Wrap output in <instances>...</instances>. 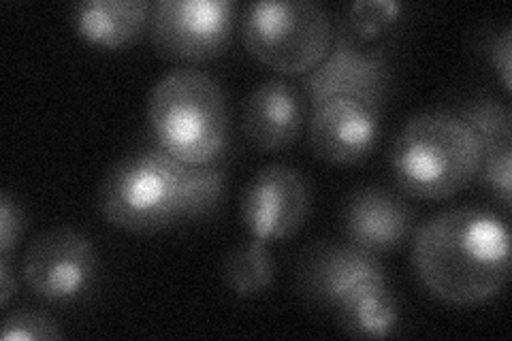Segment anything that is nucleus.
I'll list each match as a JSON object with an SVG mask.
<instances>
[{"label": "nucleus", "mask_w": 512, "mask_h": 341, "mask_svg": "<svg viewBox=\"0 0 512 341\" xmlns=\"http://www.w3.org/2000/svg\"><path fill=\"white\" fill-rule=\"evenodd\" d=\"M227 192L222 162L184 165L167 152L139 150L118 160L101 182L99 205L109 224L131 233H158L212 216Z\"/></svg>", "instance_id": "f257e3e1"}, {"label": "nucleus", "mask_w": 512, "mask_h": 341, "mask_svg": "<svg viewBox=\"0 0 512 341\" xmlns=\"http://www.w3.org/2000/svg\"><path fill=\"white\" fill-rule=\"evenodd\" d=\"M412 263L423 286L444 303L478 305L510 278V231L493 211L448 209L414 235Z\"/></svg>", "instance_id": "f03ea898"}, {"label": "nucleus", "mask_w": 512, "mask_h": 341, "mask_svg": "<svg viewBox=\"0 0 512 341\" xmlns=\"http://www.w3.org/2000/svg\"><path fill=\"white\" fill-rule=\"evenodd\" d=\"M299 278L308 297L329 307L350 335L384 339L395 331L397 301L374 252L355 243H323L306 254Z\"/></svg>", "instance_id": "7ed1b4c3"}, {"label": "nucleus", "mask_w": 512, "mask_h": 341, "mask_svg": "<svg viewBox=\"0 0 512 341\" xmlns=\"http://www.w3.org/2000/svg\"><path fill=\"white\" fill-rule=\"evenodd\" d=\"M148 124L158 148L184 165H212L227 152V96L205 71L178 69L160 77L148 101Z\"/></svg>", "instance_id": "20e7f679"}, {"label": "nucleus", "mask_w": 512, "mask_h": 341, "mask_svg": "<svg viewBox=\"0 0 512 341\" xmlns=\"http://www.w3.org/2000/svg\"><path fill=\"white\" fill-rule=\"evenodd\" d=\"M391 167L399 188L410 197L440 201L455 197L476 180L480 145L457 113H419L399 128Z\"/></svg>", "instance_id": "39448f33"}, {"label": "nucleus", "mask_w": 512, "mask_h": 341, "mask_svg": "<svg viewBox=\"0 0 512 341\" xmlns=\"http://www.w3.org/2000/svg\"><path fill=\"white\" fill-rule=\"evenodd\" d=\"M246 50L280 73H310L333 43L327 11L312 0L252 3L242 15Z\"/></svg>", "instance_id": "423d86ee"}, {"label": "nucleus", "mask_w": 512, "mask_h": 341, "mask_svg": "<svg viewBox=\"0 0 512 341\" xmlns=\"http://www.w3.org/2000/svg\"><path fill=\"white\" fill-rule=\"evenodd\" d=\"M235 26L229 0H160L150 32L158 54L175 62H205L227 50Z\"/></svg>", "instance_id": "0eeeda50"}, {"label": "nucleus", "mask_w": 512, "mask_h": 341, "mask_svg": "<svg viewBox=\"0 0 512 341\" xmlns=\"http://www.w3.org/2000/svg\"><path fill=\"white\" fill-rule=\"evenodd\" d=\"M22 273L37 297L69 305L84 297L96 278L92 241L69 226L43 231L26 248Z\"/></svg>", "instance_id": "6e6552de"}, {"label": "nucleus", "mask_w": 512, "mask_h": 341, "mask_svg": "<svg viewBox=\"0 0 512 341\" xmlns=\"http://www.w3.org/2000/svg\"><path fill=\"white\" fill-rule=\"evenodd\" d=\"M389 77L384 50H363L352 32L340 26L338 32H333L329 54L303 79V90L312 107L333 96H355L382 105L389 90Z\"/></svg>", "instance_id": "1a4fd4ad"}, {"label": "nucleus", "mask_w": 512, "mask_h": 341, "mask_svg": "<svg viewBox=\"0 0 512 341\" xmlns=\"http://www.w3.org/2000/svg\"><path fill=\"white\" fill-rule=\"evenodd\" d=\"M310 214V188L288 165H269L244 190L242 220L254 239L282 241L295 235Z\"/></svg>", "instance_id": "9d476101"}, {"label": "nucleus", "mask_w": 512, "mask_h": 341, "mask_svg": "<svg viewBox=\"0 0 512 341\" xmlns=\"http://www.w3.org/2000/svg\"><path fill=\"white\" fill-rule=\"evenodd\" d=\"M380 135V105L333 96L312 107L310 145L331 165H359L370 156Z\"/></svg>", "instance_id": "9b49d317"}, {"label": "nucleus", "mask_w": 512, "mask_h": 341, "mask_svg": "<svg viewBox=\"0 0 512 341\" xmlns=\"http://www.w3.org/2000/svg\"><path fill=\"white\" fill-rule=\"evenodd\" d=\"M348 241L367 252H391L410 239L414 214L408 203L387 188H361L346 205Z\"/></svg>", "instance_id": "f8f14e48"}, {"label": "nucleus", "mask_w": 512, "mask_h": 341, "mask_svg": "<svg viewBox=\"0 0 512 341\" xmlns=\"http://www.w3.org/2000/svg\"><path fill=\"white\" fill-rule=\"evenodd\" d=\"M303 126V105L284 79H269L256 88L244 107V133L261 152L291 148Z\"/></svg>", "instance_id": "ddd939ff"}, {"label": "nucleus", "mask_w": 512, "mask_h": 341, "mask_svg": "<svg viewBox=\"0 0 512 341\" xmlns=\"http://www.w3.org/2000/svg\"><path fill=\"white\" fill-rule=\"evenodd\" d=\"M150 15L148 0H84L73 9V26L92 47L122 50L143 35Z\"/></svg>", "instance_id": "4468645a"}, {"label": "nucleus", "mask_w": 512, "mask_h": 341, "mask_svg": "<svg viewBox=\"0 0 512 341\" xmlns=\"http://www.w3.org/2000/svg\"><path fill=\"white\" fill-rule=\"evenodd\" d=\"M224 280L239 297H254L274 284L276 265L271 258L267 243L250 239L244 246H237L224 258Z\"/></svg>", "instance_id": "2eb2a0df"}, {"label": "nucleus", "mask_w": 512, "mask_h": 341, "mask_svg": "<svg viewBox=\"0 0 512 341\" xmlns=\"http://www.w3.org/2000/svg\"><path fill=\"white\" fill-rule=\"evenodd\" d=\"M461 118L480 145V162L512 154V111L508 105L485 99L474 103Z\"/></svg>", "instance_id": "dca6fc26"}, {"label": "nucleus", "mask_w": 512, "mask_h": 341, "mask_svg": "<svg viewBox=\"0 0 512 341\" xmlns=\"http://www.w3.org/2000/svg\"><path fill=\"white\" fill-rule=\"evenodd\" d=\"M399 13H402V5L395 0H359L348 11L346 28L355 39L370 41L393 26Z\"/></svg>", "instance_id": "f3484780"}, {"label": "nucleus", "mask_w": 512, "mask_h": 341, "mask_svg": "<svg viewBox=\"0 0 512 341\" xmlns=\"http://www.w3.org/2000/svg\"><path fill=\"white\" fill-rule=\"evenodd\" d=\"M0 337L5 341H56L62 339L64 333L52 316L37 310H20L3 320Z\"/></svg>", "instance_id": "a211bd4d"}, {"label": "nucleus", "mask_w": 512, "mask_h": 341, "mask_svg": "<svg viewBox=\"0 0 512 341\" xmlns=\"http://www.w3.org/2000/svg\"><path fill=\"white\" fill-rule=\"evenodd\" d=\"M26 229L24 211L9 192L0 197V256H11V250L18 246Z\"/></svg>", "instance_id": "6ab92c4d"}, {"label": "nucleus", "mask_w": 512, "mask_h": 341, "mask_svg": "<svg viewBox=\"0 0 512 341\" xmlns=\"http://www.w3.org/2000/svg\"><path fill=\"white\" fill-rule=\"evenodd\" d=\"M491 60L506 92L512 90V28L506 26L491 45Z\"/></svg>", "instance_id": "aec40b11"}, {"label": "nucleus", "mask_w": 512, "mask_h": 341, "mask_svg": "<svg viewBox=\"0 0 512 341\" xmlns=\"http://www.w3.org/2000/svg\"><path fill=\"white\" fill-rule=\"evenodd\" d=\"M15 292H18V286H15V282H13L9 256H0V303L9 305Z\"/></svg>", "instance_id": "412c9836"}]
</instances>
